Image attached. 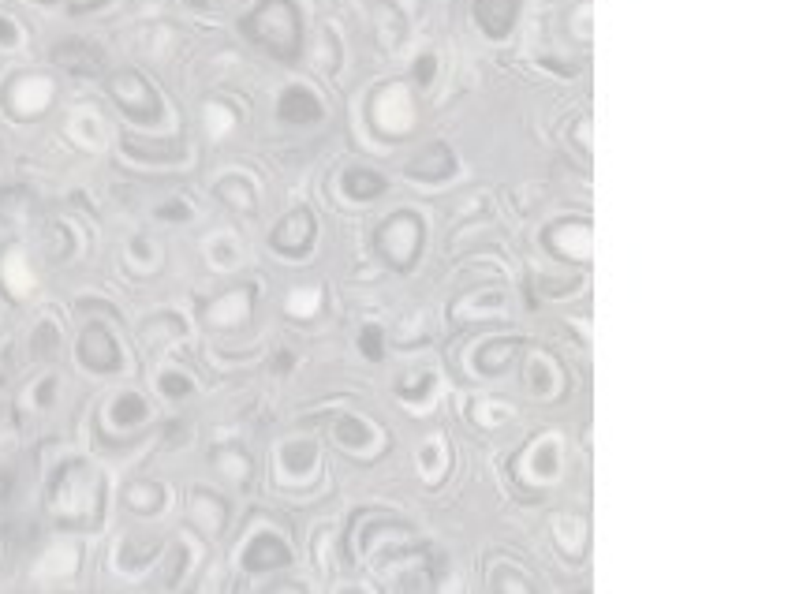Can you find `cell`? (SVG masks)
Here are the masks:
<instances>
[{"label": "cell", "mask_w": 788, "mask_h": 594, "mask_svg": "<svg viewBox=\"0 0 788 594\" xmlns=\"http://www.w3.org/2000/svg\"><path fill=\"white\" fill-rule=\"evenodd\" d=\"M318 311H322V288H303V292L288 296V314L292 318H314Z\"/></svg>", "instance_id": "cell-38"}, {"label": "cell", "mask_w": 788, "mask_h": 594, "mask_svg": "<svg viewBox=\"0 0 788 594\" xmlns=\"http://www.w3.org/2000/svg\"><path fill=\"white\" fill-rule=\"evenodd\" d=\"M374 243H378V255L385 258L389 266L400 269V273H408V269L419 262V255H423V217L411 210H396L393 217L378 228Z\"/></svg>", "instance_id": "cell-3"}, {"label": "cell", "mask_w": 788, "mask_h": 594, "mask_svg": "<svg viewBox=\"0 0 788 594\" xmlns=\"http://www.w3.org/2000/svg\"><path fill=\"white\" fill-rule=\"evenodd\" d=\"M523 382H527V393L538 396V400H553L557 389H561V367L553 363L549 352H531L523 359Z\"/></svg>", "instance_id": "cell-19"}, {"label": "cell", "mask_w": 788, "mask_h": 594, "mask_svg": "<svg viewBox=\"0 0 788 594\" xmlns=\"http://www.w3.org/2000/svg\"><path fill=\"white\" fill-rule=\"evenodd\" d=\"M370 15H374V27H378V38L385 49H396L404 42V30H408V19L396 8L393 0H370Z\"/></svg>", "instance_id": "cell-25"}, {"label": "cell", "mask_w": 788, "mask_h": 594, "mask_svg": "<svg viewBox=\"0 0 788 594\" xmlns=\"http://www.w3.org/2000/svg\"><path fill=\"white\" fill-rule=\"evenodd\" d=\"M187 505H191V509H187L191 524H195L206 538H217L228 527V505L217 494H210V490H195Z\"/></svg>", "instance_id": "cell-21"}, {"label": "cell", "mask_w": 788, "mask_h": 594, "mask_svg": "<svg viewBox=\"0 0 788 594\" xmlns=\"http://www.w3.org/2000/svg\"><path fill=\"white\" fill-rule=\"evenodd\" d=\"M49 509L64 527H98L101 479L86 460H64L49 479Z\"/></svg>", "instance_id": "cell-1"}, {"label": "cell", "mask_w": 788, "mask_h": 594, "mask_svg": "<svg viewBox=\"0 0 788 594\" xmlns=\"http://www.w3.org/2000/svg\"><path fill=\"white\" fill-rule=\"evenodd\" d=\"M53 60L71 75H101L105 71V53L86 38H68L53 45Z\"/></svg>", "instance_id": "cell-17"}, {"label": "cell", "mask_w": 788, "mask_h": 594, "mask_svg": "<svg viewBox=\"0 0 788 594\" xmlns=\"http://www.w3.org/2000/svg\"><path fill=\"white\" fill-rule=\"evenodd\" d=\"M340 187H344V195L352 198V202H374V198L385 195L389 180H385L378 169H363V165H355V169L344 172Z\"/></svg>", "instance_id": "cell-27"}, {"label": "cell", "mask_w": 788, "mask_h": 594, "mask_svg": "<svg viewBox=\"0 0 788 594\" xmlns=\"http://www.w3.org/2000/svg\"><path fill=\"white\" fill-rule=\"evenodd\" d=\"M434 389H437V378L430 370H423V374H404V378L396 382V396H400L404 404H426V400L434 396Z\"/></svg>", "instance_id": "cell-33"}, {"label": "cell", "mask_w": 788, "mask_h": 594, "mask_svg": "<svg viewBox=\"0 0 788 594\" xmlns=\"http://www.w3.org/2000/svg\"><path fill=\"white\" fill-rule=\"evenodd\" d=\"M314 236H318V225H314V213L310 210H292L284 217L281 225L269 232V247L284 258H303L314 247Z\"/></svg>", "instance_id": "cell-10"}, {"label": "cell", "mask_w": 788, "mask_h": 594, "mask_svg": "<svg viewBox=\"0 0 788 594\" xmlns=\"http://www.w3.org/2000/svg\"><path fill=\"white\" fill-rule=\"evenodd\" d=\"M101 4H105V0H71V8H75V12H86V8H101Z\"/></svg>", "instance_id": "cell-51"}, {"label": "cell", "mask_w": 788, "mask_h": 594, "mask_svg": "<svg viewBox=\"0 0 788 594\" xmlns=\"http://www.w3.org/2000/svg\"><path fill=\"white\" fill-rule=\"evenodd\" d=\"M213 195L221 198L228 210H240V213L258 210V191H254V184L247 176H225V180H217Z\"/></svg>", "instance_id": "cell-28"}, {"label": "cell", "mask_w": 788, "mask_h": 594, "mask_svg": "<svg viewBox=\"0 0 788 594\" xmlns=\"http://www.w3.org/2000/svg\"><path fill=\"white\" fill-rule=\"evenodd\" d=\"M57 389H60V382L53 374L42 378V382L34 385V408H53V404H57Z\"/></svg>", "instance_id": "cell-44"}, {"label": "cell", "mask_w": 788, "mask_h": 594, "mask_svg": "<svg viewBox=\"0 0 788 594\" xmlns=\"http://www.w3.org/2000/svg\"><path fill=\"white\" fill-rule=\"evenodd\" d=\"M434 75H437V57H434V53L415 57V64H411V79L419 83V90H426V86L434 83Z\"/></svg>", "instance_id": "cell-43"}, {"label": "cell", "mask_w": 788, "mask_h": 594, "mask_svg": "<svg viewBox=\"0 0 788 594\" xmlns=\"http://www.w3.org/2000/svg\"><path fill=\"white\" fill-rule=\"evenodd\" d=\"M318 471V445L310 438H288L277 449V475L281 482H310Z\"/></svg>", "instance_id": "cell-13"}, {"label": "cell", "mask_w": 788, "mask_h": 594, "mask_svg": "<svg viewBox=\"0 0 788 594\" xmlns=\"http://www.w3.org/2000/svg\"><path fill=\"white\" fill-rule=\"evenodd\" d=\"M277 116L292 128H310L325 116V105L318 101V94L310 86H288L277 101Z\"/></svg>", "instance_id": "cell-15"}, {"label": "cell", "mask_w": 788, "mask_h": 594, "mask_svg": "<svg viewBox=\"0 0 788 594\" xmlns=\"http://www.w3.org/2000/svg\"><path fill=\"white\" fill-rule=\"evenodd\" d=\"M385 576V587L393 591H434L437 587V561L430 546H404V550H389V557L378 568Z\"/></svg>", "instance_id": "cell-4"}, {"label": "cell", "mask_w": 788, "mask_h": 594, "mask_svg": "<svg viewBox=\"0 0 788 594\" xmlns=\"http://www.w3.org/2000/svg\"><path fill=\"white\" fill-rule=\"evenodd\" d=\"M553 535H557V546L568 561H579L587 553V520L583 516H561L553 524Z\"/></svg>", "instance_id": "cell-29"}, {"label": "cell", "mask_w": 788, "mask_h": 594, "mask_svg": "<svg viewBox=\"0 0 788 594\" xmlns=\"http://www.w3.org/2000/svg\"><path fill=\"white\" fill-rule=\"evenodd\" d=\"M572 139L579 142V154H591V120H587V116L572 128Z\"/></svg>", "instance_id": "cell-47"}, {"label": "cell", "mask_w": 788, "mask_h": 594, "mask_svg": "<svg viewBox=\"0 0 788 594\" xmlns=\"http://www.w3.org/2000/svg\"><path fill=\"white\" fill-rule=\"evenodd\" d=\"M210 467L221 475V479L228 482H251L254 475V460L247 453H243L240 445H217V449H210Z\"/></svg>", "instance_id": "cell-24"}, {"label": "cell", "mask_w": 788, "mask_h": 594, "mask_svg": "<svg viewBox=\"0 0 788 594\" xmlns=\"http://www.w3.org/2000/svg\"><path fill=\"white\" fill-rule=\"evenodd\" d=\"M15 486H19L15 471H12V467H4V471H0V509H4V505H8V501L15 497Z\"/></svg>", "instance_id": "cell-46"}, {"label": "cell", "mask_w": 788, "mask_h": 594, "mask_svg": "<svg viewBox=\"0 0 788 594\" xmlns=\"http://www.w3.org/2000/svg\"><path fill=\"white\" fill-rule=\"evenodd\" d=\"M561 464H564L561 438L557 434H542V438H535L527 445L523 475H527V482H535V486H553V482L561 479Z\"/></svg>", "instance_id": "cell-11"}, {"label": "cell", "mask_w": 788, "mask_h": 594, "mask_svg": "<svg viewBox=\"0 0 788 594\" xmlns=\"http://www.w3.org/2000/svg\"><path fill=\"white\" fill-rule=\"evenodd\" d=\"M157 389L169 396V400H187V396L195 393V378L191 374H183L180 367H169L157 374Z\"/></svg>", "instance_id": "cell-36"}, {"label": "cell", "mask_w": 788, "mask_h": 594, "mask_svg": "<svg viewBox=\"0 0 788 594\" xmlns=\"http://www.w3.org/2000/svg\"><path fill=\"white\" fill-rule=\"evenodd\" d=\"M292 565V546L284 542L277 531H258V535L247 538V546L240 550V568L251 572V576H262V572H281V568Z\"/></svg>", "instance_id": "cell-8"}, {"label": "cell", "mask_w": 788, "mask_h": 594, "mask_svg": "<svg viewBox=\"0 0 788 594\" xmlns=\"http://www.w3.org/2000/svg\"><path fill=\"white\" fill-rule=\"evenodd\" d=\"M187 333L180 314H157V318H146L142 322V337L150 344H161V340H180Z\"/></svg>", "instance_id": "cell-34"}, {"label": "cell", "mask_w": 788, "mask_h": 594, "mask_svg": "<svg viewBox=\"0 0 788 594\" xmlns=\"http://www.w3.org/2000/svg\"><path fill=\"white\" fill-rule=\"evenodd\" d=\"M124 262L131 273H154L157 262H161V251H157L146 236H131V240L124 243Z\"/></svg>", "instance_id": "cell-32"}, {"label": "cell", "mask_w": 788, "mask_h": 594, "mask_svg": "<svg viewBox=\"0 0 788 594\" xmlns=\"http://www.w3.org/2000/svg\"><path fill=\"white\" fill-rule=\"evenodd\" d=\"M15 38H19V34H15V23H12V19H0V42H4V45H15Z\"/></svg>", "instance_id": "cell-48"}, {"label": "cell", "mask_w": 788, "mask_h": 594, "mask_svg": "<svg viewBox=\"0 0 788 594\" xmlns=\"http://www.w3.org/2000/svg\"><path fill=\"white\" fill-rule=\"evenodd\" d=\"M415 464H419V475H423L426 482H441V475L449 471V449H445L437 438L423 441L419 453H415Z\"/></svg>", "instance_id": "cell-31"}, {"label": "cell", "mask_w": 788, "mask_h": 594, "mask_svg": "<svg viewBox=\"0 0 788 594\" xmlns=\"http://www.w3.org/2000/svg\"><path fill=\"white\" fill-rule=\"evenodd\" d=\"M243 38H251L258 49L281 64H296L303 49V19L292 0H258V8L240 19Z\"/></svg>", "instance_id": "cell-2"}, {"label": "cell", "mask_w": 788, "mask_h": 594, "mask_svg": "<svg viewBox=\"0 0 788 594\" xmlns=\"http://www.w3.org/2000/svg\"><path fill=\"white\" fill-rule=\"evenodd\" d=\"M75 355L86 370L94 374H116L124 367V348L120 340L113 337V329L101 326V322H90V326L79 333V344H75Z\"/></svg>", "instance_id": "cell-7"}, {"label": "cell", "mask_w": 788, "mask_h": 594, "mask_svg": "<svg viewBox=\"0 0 788 594\" xmlns=\"http://www.w3.org/2000/svg\"><path fill=\"white\" fill-rule=\"evenodd\" d=\"M109 94L113 101L120 105V113L131 116L135 124H157L161 120V98H157V90L150 86V79H142L139 71H116L113 79H109Z\"/></svg>", "instance_id": "cell-5"}, {"label": "cell", "mask_w": 788, "mask_h": 594, "mask_svg": "<svg viewBox=\"0 0 788 594\" xmlns=\"http://www.w3.org/2000/svg\"><path fill=\"white\" fill-rule=\"evenodd\" d=\"M508 311V299L505 292H497V288H486V292H471L464 296L456 307H452V318H460V322H471V318H501Z\"/></svg>", "instance_id": "cell-23"}, {"label": "cell", "mask_w": 788, "mask_h": 594, "mask_svg": "<svg viewBox=\"0 0 788 594\" xmlns=\"http://www.w3.org/2000/svg\"><path fill=\"white\" fill-rule=\"evenodd\" d=\"M157 221H191L195 210H191V202L187 198H169V202H161L154 213Z\"/></svg>", "instance_id": "cell-42"}, {"label": "cell", "mask_w": 788, "mask_h": 594, "mask_svg": "<svg viewBox=\"0 0 788 594\" xmlns=\"http://www.w3.org/2000/svg\"><path fill=\"white\" fill-rule=\"evenodd\" d=\"M370 120L381 135L389 139H404L411 128H415V101H411V90L404 83H389L381 86L374 101H370Z\"/></svg>", "instance_id": "cell-6"}, {"label": "cell", "mask_w": 788, "mask_h": 594, "mask_svg": "<svg viewBox=\"0 0 788 594\" xmlns=\"http://www.w3.org/2000/svg\"><path fill=\"white\" fill-rule=\"evenodd\" d=\"M594 228L587 217H568L546 228V247L564 262H591Z\"/></svg>", "instance_id": "cell-9"}, {"label": "cell", "mask_w": 788, "mask_h": 594, "mask_svg": "<svg viewBox=\"0 0 788 594\" xmlns=\"http://www.w3.org/2000/svg\"><path fill=\"white\" fill-rule=\"evenodd\" d=\"M206 258H210L217 269H236L240 266V247H236L232 236H213V240L206 243Z\"/></svg>", "instance_id": "cell-37"}, {"label": "cell", "mask_w": 788, "mask_h": 594, "mask_svg": "<svg viewBox=\"0 0 788 594\" xmlns=\"http://www.w3.org/2000/svg\"><path fill=\"white\" fill-rule=\"evenodd\" d=\"M27 206H30L27 187H0V217L4 221L19 217V210H27Z\"/></svg>", "instance_id": "cell-40"}, {"label": "cell", "mask_w": 788, "mask_h": 594, "mask_svg": "<svg viewBox=\"0 0 788 594\" xmlns=\"http://www.w3.org/2000/svg\"><path fill=\"white\" fill-rule=\"evenodd\" d=\"M236 124H240V113H236L228 101H221V98L206 101V131H210L213 139H225Z\"/></svg>", "instance_id": "cell-35"}, {"label": "cell", "mask_w": 788, "mask_h": 594, "mask_svg": "<svg viewBox=\"0 0 788 594\" xmlns=\"http://www.w3.org/2000/svg\"><path fill=\"white\" fill-rule=\"evenodd\" d=\"M154 419V408H150V400L139 393V389H124L120 396H113V404H109V423L116 430H135V426L150 423Z\"/></svg>", "instance_id": "cell-22"}, {"label": "cell", "mask_w": 788, "mask_h": 594, "mask_svg": "<svg viewBox=\"0 0 788 594\" xmlns=\"http://www.w3.org/2000/svg\"><path fill=\"white\" fill-rule=\"evenodd\" d=\"M520 348H523V340L520 337H490V340H482L479 348L471 352V367L479 370V374H505L508 370V363L520 355Z\"/></svg>", "instance_id": "cell-20"}, {"label": "cell", "mask_w": 788, "mask_h": 594, "mask_svg": "<svg viewBox=\"0 0 788 594\" xmlns=\"http://www.w3.org/2000/svg\"><path fill=\"white\" fill-rule=\"evenodd\" d=\"M251 311H254V288H232L221 299H213L202 318H206V326L240 329L251 322Z\"/></svg>", "instance_id": "cell-14"}, {"label": "cell", "mask_w": 788, "mask_h": 594, "mask_svg": "<svg viewBox=\"0 0 788 594\" xmlns=\"http://www.w3.org/2000/svg\"><path fill=\"white\" fill-rule=\"evenodd\" d=\"M124 154L135 161H161V165H176L187 161V146L183 142H165V146H142L135 139H124Z\"/></svg>", "instance_id": "cell-30"}, {"label": "cell", "mask_w": 788, "mask_h": 594, "mask_svg": "<svg viewBox=\"0 0 788 594\" xmlns=\"http://www.w3.org/2000/svg\"><path fill=\"white\" fill-rule=\"evenodd\" d=\"M452 172H456V154H452V146L434 142V146H426L415 161H408L404 176L415 180V184H441V180H449Z\"/></svg>", "instance_id": "cell-16"}, {"label": "cell", "mask_w": 788, "mask_h": 594, "mask_svg": "<svg viewBox=\"0 0 788 594\" xmlns=\"http://www.w3.org/2000/svg\"><path fill=\"white\" fill-rule=\"evenodd\" d=\"M490 587H493V591H535V583L523 580V576H516V565H501V568H497V576H493Z\"/></svg>", "instance_id": "cell-41"}, {"label": "cell", "mask_w": 788, "mask_h": 594, "mask_svg": "<svg viewBox=\"0 0 788 594\" xmlns=\"http://www.w3.org/2000/svg\"><path fill=\"white\" fill-rule=\"evenodd\" d=\"M516 19H520V0H475V23L493 42L508 38Z\"/></svg>", "instance_id": "cell-18"}, {"label": "cell", "mask_w": 788, "mask_h": 594, "mask_svg": "<svg viewBox=\"0 0 788 594\" xmlns=\"http://www.w3.org/2000/svg\"><path fill=\"white\" fill-rule=\"evenodd\" d=\"M292 363H296V355L284 348V352H277V363H273V367H277V370L284 374V370H292Z\"/></svg>", "instance_id": "cell-49"}, {"label": "cell", "mask_w": 788, "mask_h": 594, "mask_svg": "<svg viewBox=\"0 0 788 594\" xmlns=\"http://www.w3.org/2000/svg\"><path fill=\"white\" fill-rule=\"evenodd\" d=\"M165 486L154 479H135L124 486V505L131 512H139V516H157V512L165 509Z\"/></svg>", "instance_id": "cell-26"}, {"label": "cell", "mask_w": 788, "mask_h": 594, "mask_svg": "<svg viewBox=\"0 0 788 594\" xmlns=\"http://www.w3.org/2000/svg\"><path fill=\"white\" fill-rule=\"evenodd\" d=\"M329 434L337 441L340 449H348V453H363V456H374L381 445V430L366 415H352V411H344V415H333V423H329Z\"/></svg>", "instance_id": "cell-12"}, {"label": "cell", "mask_w": 788, "mask_h": 594, "mask_svg": "<svg viewBox=\"0 0 788 594\" xmlns=\"http://www.w3.org/2000/svg\"><path fill=\"white\" fill-rule=\"evenodd\" d=\"M475 415H482V423L486 426H497L501 419H508L512 415V408H501V404H475Z\"/></svg>", "instance_id": "cell-45"}, {"label": "cell", "mask_w": 788, "mask_h": 594, "mask_svg": "<svg viewBox=\"0 0 788 594\" xmlns=\"http://www.w3.org/2000/svg\"><path fill=\"white\" fill-rule=\"evenodd\" d=\"M359 352H363L370 363L385 359V329L374 326V322H366V326L359 329Z\"/></svg>", "instance_id": "cell-39"}, {"label": "cell", "mask_w": 788, "mask_h": 594, "mask_svg": "<svg viewBox=\"0 0 788 594\" xmlns=\"http://www.w3.org/2000/svg\"><path fill=\"white\" fill-rule=\"evenodd\" d=\"M183 8H191V12H210L217 0H180Z\"/></svg>", "instance_id": "cell-50"}]
</instances>
